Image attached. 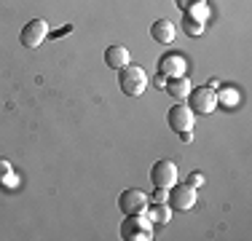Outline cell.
Here are the masks:
<instances>
[{
    "instance_id": "cell-1",
    "label": "cell",
    "mask_w": 252,
    "mask_h": 241,
    "mask_svg": "<svg viewBox=\"0 0 252 241\" xmlns=\"http://www.w3.org/2000/svg\"><path fill=\"white\" fill-rule=\"evenodd\" d=\"M118 86L126 96H140L148 89V72L129 62L126 67L118 70Z\"/></svg>"
},
{
    "instance_id": "cell-2",
    "label": "cell",
    "mask_w": 252,
    "mask_h": 241,
    "mask_svg": "<svg viewBox=\"0 0 252 241\" xmlns=\"http://www.w3.org/2000/svg\"><path fill=\"white\" fill-rule=\"evenodd\" d=\"M121 239L124 241H151L153 239V222L148 214H126L121 222Z\"/></svg>"
},
{
    "instance_id": "cell-3",
    "label": "cell",
    "mask_w": 252,
    "mask_h": 241,
    "mask_svg": "<svg viewBox=\"0 0 252 241\" xmlns=\"http://www.w3.org/2000/svg\"><path fill=\"white\" fill-rule=\"evenodd\" d=\"M188 99V107L193 113H199V116H207V113H212L215 107L220 105L218 102V94H215V89L209 86H199V89H190V94L185 96Z\"/></svg>"
},
{
    "instance_id": "cell-4",
    "label": "cell",
    "mask_w": 252,
    "mask_h": 241,
    "mask_svg": "<svg viewBox=\"0 0 252 241\" xmlns=\"http://www.w3.org/2000/svg\"><path fill=\"white\" fill-rule=\"evenodd\" d=\"M169 190L172 193L166 196V204H169L172 212H188V209H193V204H196V188L193 185H188V182L177 185L175 182Z\"/></svg>"
},
{
    "instance_id": "cell-5",
    "label": "cell",
    "mask_w": 252,
    "mask_h": 241,
    "mask_svg": "<svg viewBox=\"0 0 252 241\" xmlns=\"http://www.w3.org/2000/svg\"><path fill=\"white\" fill-rule=\"evenodd\" d=\"M148 204H151V198H148V193H142L140 188H126L121 196H118V209H121V214H145Z\"/></svg>"
},
{
    "instance_id": "cell-6",
    "label": "cell",
    "mask_w": 252,
    "mask_h": 241,
    "mask_svg": "<svg viewBox=\"0 0 252 241\" xmlns=\"http://www.w3.org/2000/svg\"><path fill=\"white\" fill-rule=\"evenodd\" d=\"M46 38H49V22H43V19H30L25 27H22V32H19L22 46H27V48L43 46Z\"/></svg>"
},
{
    "instance_id": "cell-7",
    "label": "cell",
    "mask_w": 252,
    "mask_h": 241,
    "mask_svg": "<svg viewBox=\"0 0 252 241\" xmlns=\"http://www.w3.org/2000/svg\"><path fill=\"white\" fill-rule=\"evenodd\" d=\"M166 120H169V129L183 134V131H193L196 129V113L190 110L188 105H175L166 113Z\"/></svg>"
},
{
    "instance_id": "cell-8",
    "label": "cell",
    "mask_w": 252,
    "mask_h": 241,
    "mask_svg": "<svg viewBox=\"0 0 252 241\" xmlns=\"http://www.w3.org/2000/svg\"><path fill=\"white\" fill-rule=\"evenodd\" d=\"M151 182L156 185V188H166L169 190L172 185L177 182V166L175 161H156V164L151 166Z\"/></svg>"
},
{
    "instance_id": "cell-9",
    "label": "cell",
    "mask_w": 252,
    "mask_h": 241,
    "mask_svg": "<svg viewBox=\"0 0 252 241\" xmlns=\"http://www.w3.org/2000/svg\"><path fill=\"white\" fill-rule=\"evenodd\" d=\"M185 70H188V64H185V57H180V54H166L158 62V75H164V78L185 75Z\"/></svg>"
},
{
    "instance_id": "cell-10",
    "label": "cell",
    "mask_w": 252,
    "mask_h": 241,
    "mask_svg": "<svg viewBox=\"0 0 252 241\" xmlns=\"http://www.w3.org/2000/svg\"><path fill=\"white\" fill-rule=\"evenodd\" d=\"M175 35H177V30H175V24H172L169 19H158V22L151 24V38L156 40V43H161V46L175 43Z\"/></svg>"
},
{
    "instance_id": "cell-11",
    "label": "cell",
    "mask_w": 252,
    "mask_h": 241,
    "mask_svg": "<svg viewBox=\"0 0 252 241\" xmlns=\"http://www.w3.org/2000/svg\"><path fill=\"white\" fill-rule=\"evenodd\" d=\"M105 64L110 70H121L129 64V48L121 46V43H113L105 48Z\"/></svg>"
},
{
    "instance_id": "cell-12",
    "label": "cell",
    "mask_w": 252,
    "mask_h": 241,
    "mask_svg": "<svg viewBox=\"0 0 252 241\" xmlns=\"http://www.w3.org/2000/svg\"><path fill=\"white\" fill-rule=\"evenodd\" d=\"M190 81L185 75H177V78H166V86H164V91H169L175 99H185V96L190 94Z\"/></svg>"
},
{
    "instance_id": "cell-13",
    "label": "cell",
    "mask_w": 252,
    "mask_h": 241,
    "mask_svg": "<svg viewBox=\"0 0 252 241\" xmlns=\"http://www.w3.org/2000/svg\"><path fill=\"white\" fill-rule=\"evenodd\" d=\"M145 214L151 217V222H156V225H166V222L172 220V209H169V204H148Z\"/></svg>"
},
{
    "instance_id": "cell-14",
    "label": "cell",
    "mask_w": 252,
    "mask_h": 241,
    "mask_svg": "<svg viewBox=\"0 0 252 241\" xmlns=\"http://www.w3.org/2000/svg\"><path fill=\"white\" fill-rule=\"evenodd\" d=\"M185 16H190V19H196V22H207L209 19L207 3H196V5H190V8H185Z\"/></svg>"
},
{
    "instance_id": "cell-15",
    "label": "cell",
    "mask_w": 252,
    "mask_h": 241,
    "mask_svg": "<svg viewBox=\"0 0 252 241\" xmlns=\"http://www.w3.org/2000/svg\"><path fill=\"white\" fill-rule=\"evenodd\" d=\"M3 185H14V166L5 158H0V188Z\"/></svg>"
},
{
    "instance_id": "cell-16",
    "label": "cell",
    "mask_w": 252,
    "mask_h": 241,
    "mask_svg": "<svg viewBox=\"0 0 252 241\" xmlns=\"http://www.w3.org/2000/svg\"><path fill=\"white\" fill-rule=\"evenodd\" d=\"M215 94H218V102H223V105H236L239 102L236 89H215Z\"/></svg>"
},
{
    "instance_id": "cell-17",
    "label": "cell",
    "mask_w": 252,
    "mask_h": 241,
    "mask_svg": "<svg viewBox=\"0 0 252 241\" xmlns=\"http://www.w3.org/2000/svg\"><path fill=\"white\" fill-rule=\"evenodd\" d=\"M183 30H185V35H201L204 32V22H196V19H190V16H185L183 19Z\"/></svg>"
},
{
    "instance_id": "cell-18",
    "label": "cell",
    "mask_w": 252,
    "mask_h": 241,
    "mask_svg": "<svg viewBox=\"0 0 252 241\" xmlns=\"http://www.w3.org/2000/svg\"><path fill=\"white\" fill-rule=\"evenodd\" d=\"M166 196H169L166 188H156L153 190V204H166Z\"/></svg>"
},
{
    "instance_id": "cell-19",
    "label": "cell",
    "mask_w": 252,
    "mask_h": 241,
    "mask_svg": "<svg viewBox=\"0 0 252 241\" xmlns=\"http://www.w3.org/2000/svg\"><path fill=\"white\" fill-rule=\"evenodd\" d=\"M188 185H193V188H199V185H204V177L199 172H190V177H188Z\"/></svg>"
},
{
    "instance_id": "cell-20",
    "label": "cell",
    "mask_w": 252,
    "mask_h": 241,
    "mask_svg": "<svg viewBox=\"0 0 252 241\" xmlns=\"http://www.w3.org/2000/svg\"><path fill=\"white\" fill-rule=\"evenodd\" d=\"M175 3H177V8H190V5H196V3H207V0H175Z\"/></svg>"
},
{
    "instance_id": "cell-21",
    "label": "cell",
    "mask_w": 252,
    "mask_h": 241,
    "mask_svg": "<svg viewBox=\"0 0 252 241\" xmlns=\"http://www.w3.org/2000/svg\"><path fill=\"white\" fill-rule=\"evenodd\" d=\"M153 83H156L158 89H164V86H166V78H164V75H156V78H153Z\"/></svg>"
},
{
    "instance_id": "cell-22",
    "label": "cell",
    "mask_w": 252,
    "mask_h": 241,
    "mask_svg": "<svg viewBox=\"0 0 252 241\" xmlns=\"http://www.w3.org/2000/svg\"><path fill=\"white\" fill-rule=\"evenodd\" d=\"M180 140H183V142H190V140H193V131H183V134H180Z\"/></svg>"
}]
</instances>
